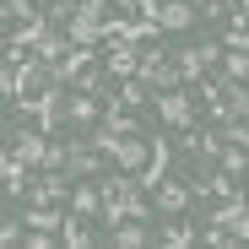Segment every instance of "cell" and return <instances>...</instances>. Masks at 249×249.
Masks as SVG:
<instances>
[{
	"mask_svg": "<svg viewBox=\"0 0 249 249\" xmlns=\"http://www.w3.org/2000/svg\"><path fill=\"white\" fill-rule=\"evenodd\" d=\"M157 119L168 130H190L195 124V92H157Z\"/></svg>",
	"mask_w": 249,
	"mask_h": 249,
	"instance_id": "6da1fadb",
	"label": "cell"
},
{
	"mask_svg": "<svg viewBox=\"0 0 249 249\" xmlns=\"http://www.w3.org/2000/svg\"><path fill=\"white\" fill-rule=\"evenodd\" d=\"M152 152H157V141H141V136H119V146H114V168H119V174H141L146 162H152Z\"/></svg>",
	"mask_w": 249,
	"mask_h": 249,
	"instance_id": "7a4b0ae2",
	"label": "cell"
},
{
	"mask_svg": "<svg viewBox=\"0 0 249 249\" xmlns=\"http://www.w3.org/2000/svg\"><path fill=\"white\" fill-rule=\"evenodd\" d=\"M65 124H71V130H98V124H103V103H98V92H71V103H65Z\"/></svg>",
	"mask_w": 249,
	"mask_h": 249,
	"instance_id": "3957f363",
	"label": "cell"
},
{
	"mask_svg": "<svg viewBox=\"0 0 249 249\" xmlns=\"http://www.w3.org/2000/svg\"><path fill=\"white\" fill-rule=\"evenodd\" d=\"M0 179H6V195H11V200H22V195H27L33 168L22 162V152H17V146H6V157H0Z\"/></svg>",
	"mask_w": 249,
	"mask_h": 249,
	"instance_id": "277c9868",
	"label": "cell"
},
{
	"mask_svg": "<svg viewBox=\"0 0 249 249\" xmlns=\"http://www.w3.org/2000/svg\"><path fill=\"white\" fill-rule=\"evenodd\" d=\"M152 195H157V212H162V217H179L184 206L195 200V190H190V184H174V179H162Z\"/></svg>",
	"mask_w": 249,
	"mask_h": 249,
	"instance_id": "5b68a950",
	"label": "cell"
},
{
	"mask_svg": "<svg viewBox=\"0 0 249 249\" xmlns=\"http://www.w3.org/2000/svg\"><path fill=\"white\" fill-rule=\"evenodd\" d=\"M11 146L22 152V162H27V168L38 174V168H44V157H49V130H22Z\"/></svg>",
	"mask_w": 249,
	"mask_h": 249,
	"instance_id": "8992f818",
	"label": "cell"
},
{
	"mask_svg": "<svg viewBox=\"0 0 249 249\" xmlns=\"http://www.w3.org/2000/svg\"><path fill=\"white\" fill-rule=\"evenodd\" d=\"M103 71H108V76H119V81L141 71V54H136V44H130V38H119V44H108V65H103Z\"/></svg>",
	"mask_w": 249,
	"mask_h": 249,
	"instance_id": "52a82bcc",
	"label": "cell"
},
{
	"mask_svg": "<svg viewBox=\"0 0 249 249\" xmlns=\"http://www.w3.org/2000/svg\"><path fill=\"white\" fill-rule=\"evenodd\" d=\"M65 33H71V44H87V49H98V44H103V17L76 11V17L65 22Z\"/></svg>",
	"mask_w": 249,
	"mask_h": 249,
	"instance_id": "ba28073f",
	"label": "cell"
},
{
	"mask_svg": "<svg viewBox=\"0 0 249 249\" xmlns=\"http://www.w3.org/2000/svg\"><path fill=\"white\" fill-rule=\"evenodd\" d=\"M71 212L87 217V222L103 217V184H76V190H71Z\"/></svg>",
	"mask_w": 249,
	"mask_h": 249,
	"instance_id": "9c48e42d",
	"label": "cell"
},
{
	"mask_svg": "<svg viewBox=\"0 0 249 249\" xmlns=\"http://www.w3.org/2000/svg\"><path fill=\"white\" fill-rule=\"evenodd\" d=\"M65 217H71V212H60V206L27 200V228H38V233H60V228H65Z\"/></svg>",
	"mask_w": 249,
	"mask_h": 249,
	"instance_id": "30bf717a",
	"label": "cell"
},
{
	"mask_svg": "<svg viewBox=\"0 0 249 249\" xmlns=\"http://www.w3.org/2000/svg\"><path fill=\"white\" fill-rule=\"evenodd\" d=\"M157 22H162V33H184V27L195 22V6H190V0H162V6H157Z\"/></svg>",
	"mask_w": 249,
	"mask_h": 249,
	"instance_id": "8fae6325",
	"label": "cell"
},
{
	"mask_svg": "<svg viewBox=\"0 0 249 249\" xmlns=\"http://www.w3.org/2000/svg\"><path fill=\"white\" fill-rule=\"evenodd\" d=\"M87 65H98V60H92V49H87V44H76V49H71V54H65V60L54 65V81H65V87H76V76L87 71Z\"/></svg>",
	"mask_w": 249,
	"mask_h": 249,
	"instance_id": "7c38bea8",
	"label": "cell"
},
{
	"mask_svg": "<svg viewBox=\"0 0 249 249\" xmlns=\"http://www.w3.org/2000/svg\"><path fill=\"white\" fill-rule=\"evenodd\" d=\"M108 233H114V249H146L152 244V222H136V217L119 222V228H108Z\"/></svg>",
	"mask_w": 249,
	"mask_h": 249,
	"instance_id": "4fadbf2b",
	"label": "cell"
},
{
	"mask_svg": "<svg viewBox=\"0 0 249 249\" xmlns=\"http://www.w3.org/2000/svg\"><path fill=\"white\" fill-rule=\"evenodd\" d=\"M146 98H152V81H146V76H124V81H119V103H124V108H141Z\"/></svg>",
	"mask_w": 249,
	"mask_h": 249,
	"instance_id": "5bb4252c",
	"label": "cell"
},
{
	"mask_svg": "<svg viewBox=\"0 0 249 249\" xmlns=\"http://www.w3.org/2000/svg\"><path fill=\"white\" fill-rule=\"evenodd\" d=\"M60 244H65V249H87V244H92L87 217H76V212H71V217H65V228H60Z\"/></svg>",
	"mask_w": 249,
	"mask_h": 249,
	"instance_id": "9a60e30c",
	"label": "cell"
},
{
	"mask_svg": "<svg viewBox=\"0 0 249 249\" xmlns=\"http://www.w3.org/2000/svg\"><path fill=\"white\" fill-rule=\"evenodd\" d=\"M217 168H228L233 179L249 168V146H233V141H222V152H217Z\"/></svg>",
	"mask_w": 249,
	"mask_h": 249,
	"instance_id": "2e32d148",
	"label": "cell"
},
{
	"mask_svg": "<svg viewBox=\"0 0 249 249\" xmlns=\"http://www.w3.org/2000/svg\"><path fill=\"white\" fill-rule=\"evenodd\" d=\"M222 81H249V49H228L222 54Z\"/></svg>",
	"mask_w": 249,
	"mask_h": 249,
	"instance_id": "e0dca14e",
	"label": "cell"
},
{
	"mask_svg": "<svg viewBox=\"0 0 249 249\" xmlns=\"http://www.w3.org/2000/svg\"><path fill=\"white\" fill-rule=\"evenodd\" d=\"M157 238L168 244V249H184V244H195V238H200V228H184V222H168V228H157Z\"/></svg>",
	"mask_w": 249,
	"mask_h": 249,
	"instance_id": "ac0fdd59",
	"label": "cell"
},
{
	"mask_svg": "<svg viewBox=\"0 0 249 249\" xmlns=\"http://www.w3.org/2000/svg\"><path fill=\"white\" fill-rule=\"evenodd\" d=\"M217 136H222V141H233V146H249V119H244V114L222 119V124H217Z\"/></svg>",
	"mask_w": 249,
	"mask_h": 249,
	"instance_id": "d6986e66",
	"label": "cell"
},
{
	"mask_svg": "<svg viewBox=\"0 0 249 249\" xmlns=\"http://www.w3.org/2000/svg\"><path fill=\"white\" fill-rule=\"evenodd\" d=\"M6 22H27V17H38V0H6Z\"/></svg>",
	"mask_w": 249,
	"mask_h": 249,
	"instance_id": "ffe728a7",
	"label": "cell"
},
{
	"mask_svg": "<svg viewBox=\"0 0 249 249\" xmlns=\"http://www.w3.org/2000/svg\"><path fill=\"white\" fill-rule=\"evenodd\" d=\"M103 76H108V71H98V65H87V71L76 76V87H71V92H98V87H103Z\"/></svg>",
	"mask_w": 249,
	"mask_h": 249,
	"instance_id": "44dd1931",
	"label": "cell"
},
{
	"mask_svg": "<svg viewBox=\"0 0 249 249\" xmlns=\"http://www.w3.org/2000/svg\"><path fill=\"white\" fill-rule=\"evenodd\" d=\"M228 49H249V22H244V17L228 27Z\"/></svg>",
	"mask_w": 249,
	"mask_h": 249,
	"instance_id": "7402d4cb",
	"label": "cell"
},
{
	"mask_svg": "<svg viewBox=\"0 0 249 249\" xmlns=\"http://www.w3.org/2000/svg\"><path fill=\"white\" fill-rule=\"evenodd\" d=\"M114 6H124V11H136V17H157V6H162V0H114Z\"/></svg>",
	"mask_w": 249,
	"mask_h": 249,
	"instance_id": "603a6c76",
	"label": "cell"
},
{
	"mask_svg": "<svg viewBox=\"0 0 249 249\" xmlns=\"http://www.w3.org/2000/svg\"><path fill=\"white\" fill-rule=\"evenodd\" d=\"M22 222H27V217H22ZM22 222H6V228H0V244H6V249L22 244Z\"/></svg>",
	"mask_w": 249,
	"mask_h": 249,
	"instance_id": "cb8c5ba5",
	"label": "cell"
},
{
	"mask_svg": "<svg viewBox=\"0 0 249 249\" xmlns=\"http://www.w3.org/2000/svg\"><path fill=\"white\" fill-rule=\"evenodd\" d=\"M195 6H200L206 17H217V11H222V0H195Z\"/></svg>",
	"mask_w": 249,
	"mask_h": 249,
	"instance_id": "d4e9b609",
	"label": "cell"
}]
</instances>
